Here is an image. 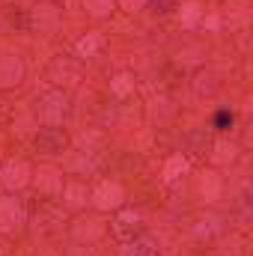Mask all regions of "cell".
<instances>
[{
    "label": "cell",
    "mask_w": 253,
    "mask_h": 256,
    "mask_svg": "<svg viewBox=\"0 0 253 256\" xmlns=\"http://www.w3.org/2000/svg\"><path fill=\"white\" fill-rule=\"evenodd\" d=\"M230 122H232V116H230V114H218V126H220V128L230 126Z\"/></svg>",
    "instance_id": "1"
}]
</instances>
